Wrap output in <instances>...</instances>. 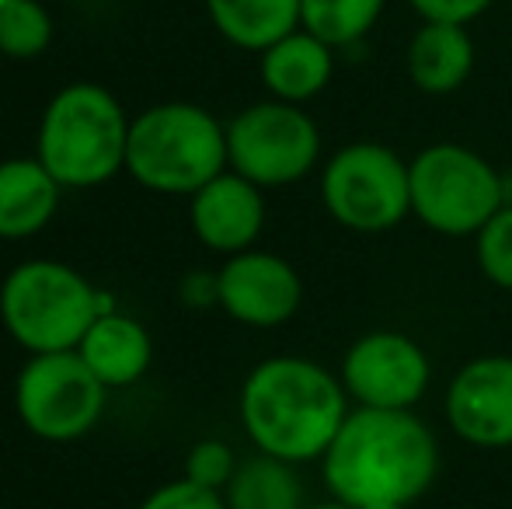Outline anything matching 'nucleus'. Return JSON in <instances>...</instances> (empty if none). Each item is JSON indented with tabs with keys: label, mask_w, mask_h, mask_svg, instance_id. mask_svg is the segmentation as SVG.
<instances>
[{
	"label": "nucleus",
	"mask_w": 512,
	"mask_h": 509,
	"mask_svg": "<svg viewBox=\"0 0 512 509\" xmlns=\"http://www.w3.org/2000/svg\"><path fill=\"white\" fill-rule=\"evenodd\" d=\"M439 471V443L411 408H363L345 415L321 457L328 492L349 509L411 506Z\"/></svg>",
	"instance_id": "obj_1"
},
{
	"label": "nucleus",
	"mask_w": 512,
	"mask_h": 509,
	"mask_svg": "<svg viewBox=\"0 0 512 509\" xmlns=\"http://www.w3.org/2000/svg\"><path fill=\"white\" fill-rule=\"evenodd\" d=\"M349 415V391L321 363L276 356L258 363L241 391V422L262 454L307 464L324 457Z\"/></svg>",
	"instance_id": "obj_2"
},
{
	"label": "nucleus",
	"mask_w": 512,
	"mask_h": 509,
	"mask_svg": "<svg viewBox=\"0 0 512 509\" xmlns=\"http://www.w3.org/2000/svg\"><path fill=\"white\" fill-rule=\"evenodd\" d=\"M129 119L112 91L77 81L56 91L39 126V161L67 189H91L126 168Z\"/></svg>",
	"instance_id": "obj_3"
},
{
	"label": "nucleus",
	"mask_w": 512,
	"mask_h": 509,
	"mask_svg": "<svg viewBox=\"0 0 512 509\" xmlns=\"http://www.w3.org/2000/svg\"><path fill=\"white\" fill-rule=\"evenodd\" d=\"M227 164V129L199 105H154L129 123L126 168L154 192L192 196Z\"/></svg>",
	"instance_id": "obj_4"
},
{
	"label": "nucleus",
	"mask_w": 512,
	"mask_h": 509,
	"mask_svg": "<svg viewBox=\"0 0 512 509\" xmlns=\"http://www.w3.org/2000/svg\"><path fill=\"white\" fill-rule=\"evenodd\" d=\"M108 304L63 262H25L4 279L0 314L14 339L32 353L77 349Z\"/></svg>",
	"instance_id": "obj_5"
},
{
	"label": "nucleus",
	"mask_w": 512,
	"mask_h": 509,
	"mask_svg": "<svg viewBox=\"0 0 512 509\" xmlns=\"http://www.w3.org/2000/svg\"><path fill=\"white\" fill-rule=\"evenodd\" d=\"M408 171L411 213L436 234H478L506 206L502 175L460 143H432L408 164Z\"/></svg>",
	"instance_id": "obj_6"
},
{
	"label": "nucleus",
	"mask_w": 512,
	"mask_h": 509,
	"mask_svg": "<svg viewBox=\"0 0 512 509\" xmlns=\"http://www.w3.org/2000/svg\"><path fill=\"white\" fill-rule=\"evenodd\" d=\"M321 199L349 231H391L411 213V171L384 143H349L324 164Z\"/></svg>",
	"instance_id": "obj_7"
},
{
	"label": "nucleus",
	"mask_w": 512,
	"mask_h": 509,
	"mask_svg": "<svg viewBox=\"0 0 512 509\" xmlns=\"http://www.w3.org/2000/svg\"><path fill=\"white\" fill-rule=\"evenodd\" d=\"M317 154L321 133L314 119L293 102H258L227 126L230 168L258 189L300 182L317 164Z\"/></svg>",
	"instance_id": "obj_8"
},
{
	"label": "nucleus",
	"mask_w": 512,
	"mask_h": 509,
	"mask_svg": "<svg viewBox=\"0 0 512 509\" xmlns=\"http://www.w3.org/2000/svg\"><path fill=\"white\" fill-rule=\"evenodd\" d=\"M105 391L77 349L35 353L18 377V415L35 436L67 443L95 429L105 412Z\"/></svg>",
	"instance_id": "obj_9"
},
{
	"label": "nucleus",
	"mask_w": 512,
	"mask_h": 509,
	"mask_svg": "<svg viewBox=\"0 0 512 509\" xmlns=\"http://www.w3.org/2000/svg\"><path fill=\"white\" fill-rule=\"evenodd\" d=\"M425 349L401 332H370L349 346L342 384L363 408H415L429 387Z\"/></svg>",
	"instance_id": "obj_10"
},
{
	"label": "nucleus",
	"mask_w": 512,
	"mask_h": 509,
	"mask_svg": "<svg viewBox=\"0 0 512 509\" xmlns=\"http://www.w3.org/2000/svg\"><path fill=\"white\" fill-rule=\"evenodd\" d=\"M304 283L286 258L269 252H237L216 276V300L234 321L276 328L297 314Z\"/></svg>",
	"instance_id": "obj_11"
},
{
	"label": "nucleus",
	"mask_w": 512,
	"mask_h": 509,
	"mask_svg": "<svg viewBox=\"0 0 512 509\" xmlns=\"http://www.w3.org/2000/svg\"><path fill=\"white\" fill-rule=\"evenodd\" d=\"M446 419L474 447H512V356H478L460 367L446 391Z\"/></svg>",
	"instance_id": "obj_12"
},
{
	"label": "nucleus",
	"mask_w": 512,
	"mask_h": 509,
	"mask_svg": "<svg viewBox=\"0 0 512 509\" xmlns=\"http://www.w3.org/2000/svg\"><path fill=\"white\" fill-rule=\"evenodd\" d=\"M192 231L213 252H248L265 224V203L255 182L237 171H223L192 192Z\"/></svg>",
	"instance_id": "obj_13"
},
{
	"label": "nucleus",
	"mask_w": 512,
	"mask_h": 509,
	"mask_svg": "<svg viewBox=\"0 0 512 509\" xmlns=\"http://www.w3.org/2000/svg\"><path fill=\"white\" fill-rule=\"evenodd\" d=\"M262 84L279 102L304 105L328 88L335 74V56L331 46L310 35L307 28H297L286 39L272 42L262 53Z\"/></svg>",
	"instance_id": "obj_14"
},
{
	"label": "nucleus",
	"mask_w": 512,
	"mask_h": 509,
	"mask_svg": "<svg viewBox=\"0 0 512 509\" xmlns=\"http://www.w3.org/2000/svg\"><path fill=\"white\" fill-rule=\"evenodd\" d=\"M60 189L63 185L49 175L39 157L0 164V238L18 241L39 234L53 220Z\"/></svg>",
	"instance_id": "obj_15"
},
{
	"label": "nucleus",
	"mask_w": 512,
	"mask_h": 509,
	"mask_svg": "<svg viewBox=\"0 0 512 509\" xmlns=\"http://www.w3.org/2000/svg\"><path fill=\"white\" fill-rule=\"evenodd\" d=\"M77 353L105 387H126L140 381L143 370L150 367V335L140 321L102 311L81 339Z\"/></svg>",
	"instance_id": "obj_16"
},
{
	"label": "nucleus",
	"mask_w": 512,
	"mask_h": 509,
	"mask_svg": "<svg viewBox=\"0 0 512 509\" xmlns=\"http://www.w3.org/2000/svg\"><path fill=\"white\" fill-rule=\"evenodd\" d=\"M474 42L464 25L425 21L408 46V74L425 95H450L471 77Z\"/></svg>",
	"instance_id": "obj_17"
},
{
	"label": "nucleus",
	"mask_w": 512,
	"mask_h": 509,
	"mask_svg": "<svg viewBox=\"0 0 512 509\" xmlns=\"http://www.w3.org/2000/svg\"><path fill=\"white\" fill-rule=\"evenodd\" d=\"M209 21L237 49L265 53L300 28V0H206Z\"/></svg>",
	"instance_id": "obj_18"
},
{
	"label": "nucleus",
	"mask_w": 512,
	"mask_h": 509,
	"mask_svg": "<svg viewBox=\"0 0 512 509\" xmlns=\"http://www.w3.org/2000/svg\"><path fill=\"white\" fill-rule=\"evenodd\" d=\"M227 509H304V482L297 464L258 450L255 457L237 464L227 485Z\"/></svg>",
	"instance_id": "obj_19"
},
{
	"label": "nucleus",
	"mask_w": 512,
	"mask_h": 509,
	"mask_svg": "<svg viewBox=\"0 0 512 509\" xmlns=\"http://www.w3.org/2000/svg\"><path fill=\"white\" fill-rule=\"evenodd\" d=\"M384 0H300V25L331 49L359 42L377 25Z\"/></svg>",
	"instance_id": "obj_20"
},
{
	"label": "nucleus",
	"mask_w": 512,
	"mask_h": 509,
	"mask_svg": "<svg viewBox=\"0 0 512 509\" xmlns=\"http://www.w3.org/2000/svg\"><path fill=\"white\" fill-rule=\"evenodd\" d=\"M53 42V18L42 0H0V53L35 60Z\"/></svg>",
	"instance_id": "obj_21"
},
{
	"label": "nucleus",
	"mask_w": 512,
	"mask_h": 509,
	"mask_svg": "<svg viewBox=\"0 0 512 509\" xmlns=\"http://www.w3.org/2000/svg\"><path fill=\"white\" fill-rule=\"evenodd\" d=\"M478 265L488 283L512 290V203L478 231Z\"/></svg>",
	"instance_id": "obj_22"
},
{
	"label": "nucleus",
	"mask_w": 512,
	"mask_h": 509,
	"mask_svg": "<svg viewBox=\"0 0 512 509\" xmlns=\"http://www.w3.org/2000/svg\"><path fill=\"white\" fill-rule=\"evenodd\" d=\"M234 471H237V461H234V454H230L227 443L206 440L189 454V475H185V478H192L196 485H206V489L220 492V489H227V485H230Z\"/></svg>",
	"instance_id": "obj_23"
},
{
	"label": "nucleus",
	"mask_w": 512,
	"mask_h": 509,
	"mask_svg": "<svg viewBox=\"0 0 512 509\" xmlns=\"http://www.w3.org/2000/svg\"><path fill=\"white\" fill-rule=\"evenodd\" d=\"M140 509H227V499L216 489H206V485H196L192 478H182V482L157 489Z\"/></svg>",
	"instance_id": "obj_24"
},
{
	"label": "nucleus",
	"mask_w": 512,
	"mask_h": 509,
	"mask_svg": "<svg viewBox=\"0 0 512 509\" xmlns=\"http://www.w3.org/2000/svg\"><path fill=\"white\" fill-rule=\"evenodd\" d=\"M495 0H411L422 21H443V25H467L481 18Z\"/></svg>",
	"instance_id": "obj_25"
},
{
	"label": "nucleus",
	"mask_w": 512,
	"mask_h": 509,
	"mask_svg": "<svg viewBox=\"0 0 512 509\" xmlns=\"http://www.w3.org/2000/svg\"><path fill=\"white\" fill-rule=\"evenodd\" d=\"M304 509H349V506L338 503V499H331V503H307Z\"/></svg>",
	"instance_id": "obj_26"
},
{
	"label": "nucleus",
	"mask_w": 512,
	"mask_h": 509,
	"mask_svg": "<svg viewBox=\"0 0 512 509\" xmlns=\"http://www.w3.org/2000/svg\"><path fill=\"white\" fill-rule=\"evenodd\" d=\"M363 509H408V506H398V503H380V506H363Z\"/></svg>",
	"instance_id": "obj_27"
}]
</instances>
